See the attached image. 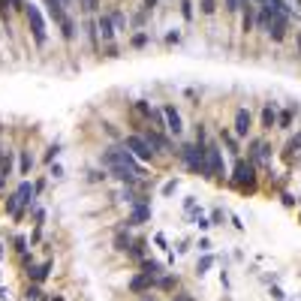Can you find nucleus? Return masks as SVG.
<instances>
[{
    "instance_id": "1",
    "label": "nucleus",
    "mask_w": 301,
    "mask_h": 301,
    "mask_svg": "<svg viewBox=\"0 0 301 301\" xmlns=\"http://www.w3.org/2000/svg\"><path fill=\"white\" fill-rule=\"evenodd\" d=\"M178 157L187 163V169L193 172V175H202V178H208V163H205V145H181L178 148Z\"/></svg>"
},
{
    "instance_id": "2",
    "label": "nucleus",
    "mask_w": 301,
    "mask_h": 301,
    "mask_svg": "<svg viewBox=\"0 0 301 301\" xmlns=\"http://www.w3.org/2000/svg\"><path fill=\"white\" fill-rule=\"evenodd\" d=\"M232 187L241 193H256V166L250 160L235 163V175H232Z\"/></svg>"
},
{
    "instance_id": "3",
    "label": "nucleus",
    "mask_w": 301,
    "mask_h": 301,
    "mask_svg": "<svg viewBox=\"0 0 301 301\" xmlns=\"http://www.w3.org/2000/svg\"><path fill=\"white\" fill-rule=\"evenodd\" d=\"M24 18H27V27H30V36L36 46H46L48 43V33H46V18L39 12L36 3H24Z\"/></svg>"
},
{
    "instance_id": "4",
    "label": "nucleus",
    "mask_w": 301,
    "mask_h": 301,
    "mask_svg": "<svg viewBox=\"0 0 301 301\" xmlns=\"http://www.w3.org/2000/svg\"><path fill=\"white\" fill-rule=\"evenodd\" d=\"M121 145H124V148H127V151H130V154H133L136 160L154 163V157H157V154L151 151V145L145 142V136H142V133H130V136H127V139L121 142Z\"/></svg>"
},
{
    "instance_id": "5",
    "label": "nucleus",
    "mask_w": 301,
    "mask_h": 301,
    "mask_svg": "<svg viewBox=\"0 0 301 301\" xmlns=\"http://www.w3.org/2000/svg\"><path fill=\"white\" fill-rule=\"evenodd\" d=\"M289 12H274V15H268V27H265V33L271 36V43H283L286 39V30H289Z\"/></svg>"
},
{
    "instance_id": "6",
    "label": "nucleus",
    "mask_w": 301,
    "mask_h": 301,
    "mask_svg": "<svg viewBox=\"0 0 301 301\" xmlns=\"http://www.w3.org/2000/svg\"><path fill=\"white\" fill-rule=\"evenodd\" d=\"M205 163H208V178H223L226 175V166H223V151L220 145L208 142L205 145Z\"/></svg>"
},
{
    "instance_id": "7",
    "label": "nucleus",
    "mask_w": 301,
    "mask_h": 301,
    "mask_svg": "<svg viewBox=\"0 0 301 301\" xmlns=\"http://www.w3.org/2000/svg\"><path fill=\"white\" fill-rule=\"evenodd\" d=\"M151 199L148 196H139L136 202H133V208H130V220H127V226H142V223H148L151 220Z\"/></svg>"
},
{
    "instance_id": "8",
    "label": "nucleus",
    "mask_w": 301,
    "mask_h": 301,
    "mask_svg": "<svg viewBox=\"0 0 301 301\" xmlns=\"http://www.w3.org/2000/svg\"><path fill=\"white\" fill-rule=\"evenodd\" d=\"M142 136H145V142L151 145V151H154V154H175V151H172V142L166 139L160 130H145Z\"/></svg>"
},
{
    "instance_id": "9",
    "label": "nucleus",
    "mask_w": 301,
    "mask_h": 301,
    "mask_svg": "<svg viewBox=\"0 0 301 301\" xmlns=\"http://www.w3.org/2000/svg\"><path fill=\"white\" fill-rule=\"evenodd\" d=\"M163 117H166V130H169V133H175V136H181V133H184V121H181L178 109H175L172 103H166V106H163Z\"/></svg>"
},
{
    "instance_id": "10",
    "label": "nucleus",
    "mask_w": 301,
    "mask_h": 301,
    "mask_svg": "<svg viewBox=\"0 0 301 301\" xmlns=\"http://www.w3.org/2000/svg\"><path fill=\"white\" fill-rule=\"evenodd\" d=\"M96 30H99V36H103V43H112V39H115L117 27H115V22H112L109 12H99V15H96Z\"/></svg>"
},
{
    "instance_id": "11",
    "label": "nucleus",
    "mask_w": 301,
    "mask_h": 301,
    "mask_svg": "<svg viewBox=\"0 0 301 301\" xmlns=\"http://www.w3.org/2000/svg\"><path fill=\"white\" fill-rule=\"evenodd\" d=\"M157 286V277H151V274H145V271H139L136 277L130 280V292H136V295H142V292H151Z\"/></svg>"
},
{
    "instance_id": "12",
    "label": "nucleus",
    "mask_w": 301,
    "mask_h": 301,
    "mask_svg": "<svg viewBox=\"0 0 301 301\" xmlns=\"http://www.w3.org/2000/svg\"><path fill=\"white\" fill-rule=\"evenodd\" d=\"M232 127H235V136H241V139H244V136L253 130V117H250V112H247V109H238V112H235V124H232Z\"/></svg>"
},
{
    "instance_id": "13",
    "label": "nucleus",
    "mask_w": 301,
    "mask_h": 301,
    "mask_svg": "<svg viewBox=\"0 0 301 301\" xmlns=\"http://www.w3.org/2000/svg\"><path fill=\"white\" fill-rule=\"evenodd\" d=\"M48 271H51V262H43V265H27V277L30 283H43L48 277Z\"/></svg>"
},
{
    "instance_id": "14",
    "label": "nucleus",
    "mask_w": 301,
    "mask_h": 301,
    "mask_svg": "<svg viewBox=\"0 0 301 301\" xmlns=\"http://www.w3.org/2000/svg\"><path fill=\"white\" fill-rule=\"evenodd\" d=\"M256 27V3H250V6H244L241 9V30L244 33H250Z\"/></svg>"
},
{
    "instance_id": "15",
    "label": "nucleus",
    "mask_w": 301,
    "mask_h": 301,
    "mask_svg": "<svg viewBox=\"0 0 301 301\" xmlns=\"http://www.w3.org/2000/svg\"><path fill=\"white\" fill-rule=\"evenodd\" d=\"M130 244H133L130 232H127L124 226H121V229L115 232V250H117V253H127V250H130Z\"/></svg>"
},
{
    "instance_id": "16",
    "label": "nucleus",
    "mask_w": 301,
    "mask_h": 301,
    "mask_svg": "<svg viewBox=\"0 0 301 301\" xmlns=\"http://www.w3.org/2000/svg\"><path fill=\"white\" fill-rule=\"evenodd\" d=\"M139 268L145 271V274H151V277H160L163 274V262H157V259H142Z\"/></svg>"
},
{
    "instance_id": "17",
    "label": "nucleus",
    "mask_w": 301,
    "mask_h": 301,
    "mask_svg": "<svg viewBox=\"0 0 301 301\" xmlns=\"http://www.w3.org/2000/svg\"><path fill=\"white\" fill-rule=\"evenodd\" d=\"M271 127H277V109L274 106H265L262 109V130H271Z\"/></svg>"
},
{
    "instance_id": "18",
    "label": "nucleus",
    "mask_w": 301,
    "mask_h": 301,
    "mask_svg": "<svg viewBox=\"0 0 301 301\" xmlns=\"http://www.w3.org/2000/svg\"><path fill=\"white\" fill-rule=\"evenodd\" d=\"M145 247H148V241H145V238H136V241H133V244H130V250H127V256H133V259H145Z\"/></svg>"
},
{
    "instance_id": "19",
    "label": "nucleus",
    "mask_w": 301,
    "mask_h": 301,
    "mask_svg": "<svg viewBox=\"0 0 301 301\" xmlns=\"http://www.w3.org/2000/svg\"><path fill=\"white\" fill-rule=\"evenodd\" d=\"M298 148H301V136H295V139H289V142H286V151H283V160L289 163V160H292V154H295Z\"/></svg>"
},
{
    "instance_id": "20",
    "label": "nucleus",
    "mask_w": 301,
    "mask_h": 301,
    "mask_svg": "<svg viewBox=\"0 0 301 301\" xmlns=\"http://www.w3.org/2000/svg\"><path fill=\"white\" fill-rule=\"evenodd\" d=\"M133 112L151 121V103H145V99H136V103H133Z\"/></svg>"
},
{
    "instance_id": "21",
    "label": "nucleus",
    "mask_w": 301,
    "mask_h": 301,
    "mask_svg": "<svg viewBox=\"0 0 301 301\" xmlns=\"http://www.w3.org/2000/svg\"><path fill=\"white\" fill-rule=\"evenodd\" d=\"M178 286V277H172V274H166V277H157V289H175Z\"/></svg>"
},
{
    "instance_id": "22",
    "label": "nucleus",
    "mask_w": 301,
    "mask_h": 301,
    "mask_svg": "<svg viewBox=\"0 0 301 301\" xmlns=\"http://www.w3.org/2000/svg\"><path fill=\"white\" fill-rule=\"evenodd\" d=\"M18 157H22V175H30V169H33V157H30V151H18Z\"/></svg>"
},
{
    "instance_id": "23",
    "label": "nucleus",
    "mask_w": 301,
    "mask_h": 301,
    "mask_svg": "<svg viewBox=\"0 0 301 301\" xmlns=\"http://www.w3.org/2000/svg\"><path fill=\"white\" fill-rule=\"evenodd\" d=\"M61 33H64V39H75V24H72V18H67V22L61 24Z\"/></svg>"
},
{
    "instance_id": "24",
    "label": "nucleus",
    "mask_w": 301,
    "mask_h": 301,
    "mask_svg": "<svg viewBox=\"0 0 301 301\" xmlns=\"http://www.w3.org/2000/svg\"><path fill=\"white\" fill-rule=\"evenodd\" d=\"M211 265H214V256H202V259H199V265H196V274H205V271H208Z\"/></svg>"
},
{
    "instance_id": "25",
    "label": "nucleus",
    "mask_w": 301,
    "mask_h": 301,
    "mask_svg": "<svg viewBox=\"0 0 301 301\" xmlns=\"http://www.w3.org/2000/svg\"><path fill=\"white\" fill-rule=\"evenodd\" d=\"M277 127L280 130H289V127H292V112H280L277 115Z\"/></svg>"
},
{
    "instance_id": "26",
    "label": "nucleus",
    "mask_w": 301,
    "mask_h": 301,
    "mask_svg": "<svg viewBox=\"0 0 301 301\" xmlns=\"http://www.w3.org/2000/svg\"><path fill=\"white\" fill-rule=\"evenodd\" d=\"M220 139L226 142V148H229V154H238V142H235V136H232V133H220Z\"/></svg>"
},
{
    "instance_id": "27",
    "label": "nucleus",
    "mask_w": 301,
    "mask_h": 301,
    "mask_svg": "<svg viewBox=\"0 0 301 301\" xmlns=\"http://www.w3.org/2000/svg\"><path fill=\"white\" fill-rule=\"evenodd\" d=\"M199 9H202L205 15H214V12H217V0H199Z\"/></svg>"
},
{
    "instance_id": "28",
    "label": "nucleus",
    "mask_w": 301,
    "mask_h": 301,
    "mask_svg": "<svg viewBox=\"0 0 301 301\" xmlns=\"http://www.w3.org/2000/svg\"><path fill=\"white\" fill-rule=\"evenodd\" d=\"M6 211H9L12 217L18 214V196H15V193H12V196H6Z\"/></svg>"
},
{
    "instance_id": "29",
    "label": "nucleus",
    "mask_w": 301,
    "mask_h": 301,
    "mask_svg": "<svg viewBox=\"0 0 301 301\" xmlns=\"http://www.w3.org/2000/svg\"><path fill=\"white\" fill-rule=\"evenodd\" d=\"M78 3H82L91 15H99V0H78Z\"/></svg>"
},
{
    "instance_id": "30",
    "label": "nucleus",
    "mask_w": 301,
    "mask_h": 301,
    "mask_svg": "<svg viewBox=\"0 0 301 301\" xmlns=\"http://www.w3.org/2000/svg\"><path fill=\"white\" fill-rule=\"evenodd\" d=\"M223 223H226V211H214V214H211V226H223Z\"/></svg>"
},
{
    "instance_id": "31",
    "label": "nucleus",
    "mask_w": 301,
    "mask_h": 301,
    "mask_svg": "<svg viewBox=\"0 0 301 301\" xmlns=\"http://www.w3.org/2000/svg\"><path fill=\"white\" fill-rule=\"evenodd\" d=\"M109 15H112V22H115L117 30H127V18H124V15H121L117 9H115V12H109Z\"/></svg>"
},
{
    "instance_id": "32",
    "label": "nucleus",
    "mask_w": 301,
    "mask_h": 301,
    "mask_svg": "<svg viewBox=\"0 0 301 301\" xmlns=\"http://www.w3.org/2000/svg\"><path fill=\"white\" fill-rule=\"evenodd\" d=\"M39 298H43V292H39V283L27 286V301H39Z\"/></svg>"
},
{
    "instance_id": "33",
    "label": "nucleus",
    "mask_w": 301,
    "mask_h": 301,
    "mask_svg": "<svg viewBox=\"0 0 301 301\" xmlns=\"http://www.w3.org/2000/svg\"><path fill=\"white\" fill-rule=\"evenodd\" d=\"M181 15H184L187 22L193 18V0H181Z\"/></svg>"
},
{
    "instance_id": "34",
    "label": "nucleus",
    "mask_w": 301,
    "mask_h": 301,
    "mask_svg": "<svg viewBox=\"0 0 301 301\" xmlns=\"http://www.w3.org/2000/svg\"><path fill=\"white\" fill-rule=\"evenodd\" d=\"M130 46H133V48H142V46H148V33H136V36L130 39Z\"/></svg>"
},
{
    "instance_id": "35",
    "label": "nucleus",
    "mask_w": 301,
    "mask_h": 301,
    "mask_svg": "<svg viewBox=\"0 0 301 301\" xmlns=\"http://www.w3.org/2000/svg\"><path fill=\"white\" fill-rule=\"evenodd\" d=\"M226 12H241V0H223Z\"/></svg>"
},
{
    "instance_id": "36",
    "label": "nucleus",
    "mask_w": 301,
    "mask_h": 301,
    "mask_svg": "<svg viewBox=\"0 0 301 301\" xmlns=\"http://www.w3.org/2000/svg\"><path fill=\"white\" fill-rule=\"evenodd\" d=\"M15 250H18V253H27V241H24L22 235L15 238Z\"/></svg>"
},
{
    "instance_id": "37",
    "label": "nucleus",
    "mask_w": 301,
    "mask_h": 301,
    "mask_svg": "<svg viewBox=\"0 0 301 301\" xmlns=\"http://www.w3.org/2000/svg\"><path fill=\"white\" fill-rule=\"evenodd\" d=\"M57 154H61V145H51V148H48V154H46V160H54Z\"/></svg>"
},
{
    "instance_id": "38",
    "label": "nucleus",
    "mask_w": 301,
    "mask_h": 301,
    "mask_svg": "<svg viewBox=\"0 0 301 301\" xmlns=\"http://www.w3.org/2000/svg\"><path fill=\"white\" fill-rule=\"evenodd\" d=\"M175 190H178V181H169V184L163 187V193H166V196H172Z\"/></svg>"
},
{
    "instance_id": "39",
    "label": "nucleus",
    "mask_w": 301,
    "mask_h": 301,
    "mask_svg": "<svg viewBox=\"0 0 301 301\" xmlns=\"http://www.w3.org/2000/svg\"><path fill=\"white\" fill-rule=\"evenodd\" d=\"M178 39H181V33H178V30H175V33H166V43H169V46H175Z\"/></svg>"
},
{
    "instance_id": "40",
    "label": "nucleus",
    "mask_w": 301,
    "mask_h": 301,
    "mask_svg": "<svg viewBox=\"0 0 301 301\" xmlns=\"http://www.w3.org/2000/svg\"><path fill=\"white\" fill-rule=\"evenodd\" d=\"M51 175H54V178H64V166H61V163H54V166H51Z\"/></svg>"
},
{
    "instance_id": "41",
    "label": "nucleus",
    "mask_w": 301,
    "mask_h": 301,
    "mask_svg": "<svg viewBox=\"0 0 301 301\" xmlns=\"http://www.w3.org/2000/svg\"><path fill=\"white\" fill-rule=\"evenodd\" d=\"M271 298H274V301H283L286 295H283V289H277V286H271Z\"/></svg>"
},
{
    "instance_id": "42",
    "label": "nucleus",
    "mask_w": 301,
    "mask_h": 301,
    "mask_svg": "<svg viewBox=\"0 0 301 301\" xmlns=\"http://www.w3.org/2000/svg\"><path fill=\"white\" fill-rule=\"evenodd\" d=\"M91 181H106V172H99V169H93V172H91Z\"/></svg>"
},
{
    "instance_id": "43",
    "label": "nucleus",
    "mask_w": 301,
    "mask_h": 301,
    "mask_svg": "<svg viewBox=\"0 0 301 301\" xmlns=\"http://www.w3.org/2000/svg\"><path fill=\"white\" fill-rule=\"evenodd\" d=\"M199 250H202V253H208V250H211V241H208V238H199Z\"/></svg>"
},
{
    "instance_id": "44",
    "label": "nucleus",
    "mask_w": 301,
    "mask_h": 301,
    "mask_svg": "<svg viewBox=\"0 0 301 301\" xmlns=\"http://www.w3.org/2000/svg\"><path fill=\"white\" fill-rule=\"evenodd\" d=\"M157 3H160V0H145V3H142V6H145V12H151V9H154V6H157Z\"/></svg>"
},
{
    "instance_id": "45",
    "label": "nucleus",
    "mask_w": 301,
    "mask_h": 301,
    "mask_svg": "<svg viewBox=\"0 0 301 301\" xmlns=\"http://www.w3.org/2000/svg\"><path fill=\"white\" fill-rule=\"evenodd\" d=\"M175 301H193V295H187V292H178V295H175Z\"/></svg>"
},
{
    "instance_id": "46",
    "label": "nucleus",
    "mask_w": 301,
    "mask_h": 301,
    "mask_svg": "<svg viewBox=\"0 0 301 301\" xmlns=\"http://www.w3.org/2000/svg\"><path fill=\"white\" fill-rule=\"evenodd\" d=\"M0 301H9V289H0Z\"/></svg>"
},
{
    "instance_id": "47",
    "label": "nucleus",
    "mask_w": 301,
    "mask_h": 301,
    "mask_svg": "<svg viewBox=\"0 0 301 301\" xmlns=\"http://www.w3.org/2000/svg\"><path fill=\"white\" fill-rule=\"evenodd\" d=\"M139 301H160V298H151V295H142Z\"/></svg>"
},
{
    "instance_id": "48",
    "label": "nucleus",
    "mask_w": 301,
    "mask_h": 301,
    "mask_svg": "<svg viewBox=\"0 0 301 301\" xmlns=\"http://www.w3.org/2000/svg\"><path fill=\"white\" fill-rule=\"evenodd\" d=\"M48 301H64V298H61V295H54V298H48Z\"/></svg>"
},
{
    "instance_id": "49",
    "label": "nucleus",
    "mask_w": 301,
    "mask_h": 301,
    "mask_svg": "<svg viewBox=\"0 0 301 301\" xmlns=\"http://www.w3.org/2000/svg\"><path fill=\"white\" fill-rule=\"evenodd\" d=\"M3 184H6V178H3V175H0V187H3Z\"/></svg>"
},
{
    "instance_id": "50",
    "label": "nucleus",
    "mask_w": 301,
    "mask_h": 301,
    "mask_svg": "<svg viewBox=\"0 0 301 301\" xmlns=\"http://www.w3.org/2000/svg\"><path fill=\"white\" fill-rule=\"evenodd\" d=\"M253 3H256V6H262V3H265V0H253Z\"/></svg>"
},
{
    "instance_id": "51",
    "label": "nucleus",
    "mask_w": 301,
    "mask_h": 301,
    "mask_svg": "<svg viewBox=\"0 0 301 301\" xmlns=\"http://www.w3.org/2000/svg\"><path fill=\"white\" fill-rule=\"evenodd\" d=\"M0 259H3V244H0Z\"/></svg>"
},
{
    "instance_id": "52",
    "label": "nucleus",
    "mask_w": 301,
    "mask_h": 301,
    "mask_svg": "<svg viewBox=\"0 0 301 301\" xmlns=\"http://www.w3.org/2000/svg\"><path fill=\"white\" fill-rule=\"evenodd\" d=\"M298 202H301V199H298Z\"/></svg>"
}]
</instances>
